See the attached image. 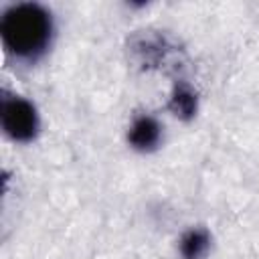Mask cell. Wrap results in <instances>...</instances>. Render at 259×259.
Returning <instances> with one entry per match:
<instances>
[{"instance_id": "277c9868", "label": "cell", "mask_w": 259, "mask_h": 259, "mask_svg": "<svg viewBox=\"0 0 259 259\" xmlns=\"http://www.w3.org/2000/svg\"><path fill=\"white\" fill-rule=\"evenodd\" d=\"M168 109L180 119H192L198 109V97L188 85L176 83L168 99Z\"/></svg>"}, {"instance_id": "7a4b0ae2", "label": "cell", "mask_w": 259, "mask_h": 259, "mask_svg": "<svg viewBox=\"0 0 259 259\" xmlns=\"http://www.w3.org/2000/svg\"><path fill=\"white\" fill-rule=\"evenodd\" d=\"M2 130L14 142H30L36 138L40 119L36 107L20 97V95H4L2 97Z\"/></svg>"}, {"instance_id": "3957f363", "label": "cell", "mask_w": 259, "mask_h": 259, "mask_svg": "<svg viewBox=\"0 0 259 259\" xmlns=\"http://www.w3.org/2000/svg\"><path fill=\"white\" fill-rule=\"evenodd\" d=\"M162 127L152 115H140L127 130V142L138 152H150L160 144Z\"/></svg>"}, {"instance_id": "5b68a950", "label": "cell", "mask_w": 259, "mask_h": 259, "mask_svg": "<svg viewBox=\"0 0 259 259\" xmlns=\"http://www.w3.org/2000/svg\"><path fill=\"white\" fill-rule=\"evenodd\" d=\"M178 247L184 259H202L210 249V237L204 229H190L182 235Z\"/></svg>"}, {"instance_id": "6da1fadb", "label": "cell", "mask_w": 259, "mask_h": 259, "mask_svg": "<svg viewBox=\"0 0 259 259\" xmlns=\"http://www.w3.org/2000/svg\"><path fill=\"white\" fill-rule=\"evenodd\" d=\"M55 34L53 14L36 2L8 6L0 18V36L6 53L16 61H36L51 47Z\"/></svg>"}]
</instances>
